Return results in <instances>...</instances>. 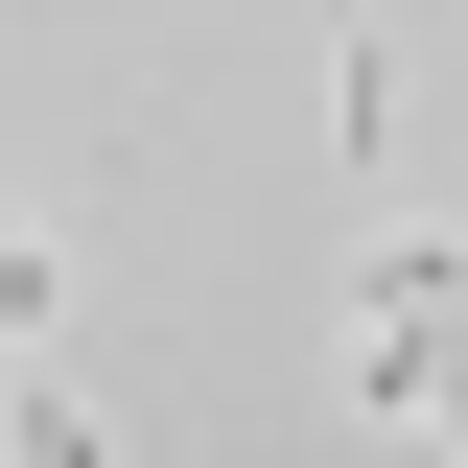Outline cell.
Returning a JSON list of instances; mask_svg holds the SVG:
<instances>
[{"instance_id":"obj_2","label":"cell","mask_w":468,"mask_h":468,"mask_svg":"<svg viewBox=\"0 0 468 468\" xmlns=\"http://www.w3.org/2000/svg\"><path fill=\"white\" fill-rule=\"evenodd\" d=\"M48 328H70V258H48L24 211H0V351H48Z\"/></svg>"},{"instance_id":"obj_1","label":"cell","mask_w":468,"mask_h":468,"mask_svg":"<svg viewBox=\"0 0 468 468\" xmlns=\"http://www.w3.org/2000/svg\"><path fill=\"white\" fill-rule=\"evenodd\" d=\"M351 304H375V328H351V399L375 421H445L468 399V234H375Z\"/></svg>"}]
</instances>
